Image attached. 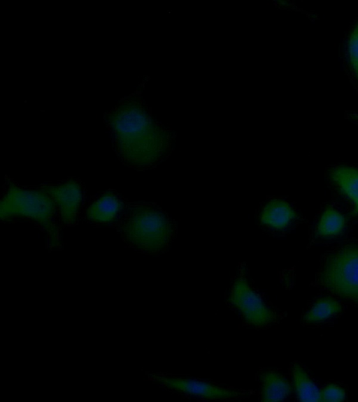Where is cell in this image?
I'll use <instances>...</instances> for the list:
<instances>
[{"mask_svg":"<svg viewBox=\"0 0 358 402\" xmlns=\"http://www.w3.org/2000/svg\"><path fill=\"white\" fill-rule=\"evenodd\" d=\"M115 228L127 246L151 255L166 251L177 232L176 223L164 210L145 202L125 204Z\"/></svg>","mask_w":358,"mask_h":402,"instance_id":"cell-2","label":"cell"},{"mask_svg":"<svg viewBox=\"0 0 358 402\" xmlns=\"http://www.w3.org/2000/svg\"><path fill=\"white\" fill-rule=\"evenodd\" d=\"M331 181L354 203L358 214V170L346 165H336L329 172Z\"/></svg>","mask_w":358,"mask_h":402,"instance_id":"cell-12","label":"cell"},{"mask_svg":"<svg viewBox=\"0 0 358 402\" xmlns=\"http://www.w3.org/2000/svg\"><path fill=\"white\" fill-rule=\"evenodd\" d=\"M149 378L169 391L199 399L234 400L255 394L253 390L221 385L208 379L167 373H152L149 375Z\"/></svg>","mask_w":358,"mask_h":402,"instance_id":"cell-6","label":"cell"},{"mask_svg":"<svg viewBox=\"0 0 358 402\" xmlns=\"http://www.w3.org/2000/svg\"><path fill=\"white\" fill-rule=\"evenodd\" d=\"M343 70L358 97V15L349 22L339 48Z\"/></svg>","mask_w":358,"mask_h":402,"instance_id":"cell-8","label":"cell"},{"mask_svg":"<svg viewBox=\"0 0 358 402\" xmlns=\"http://www.w3.org/2000/svg\"><path fill=\"white\" fill-rule=\"evenodd\" d=\"M315 283L358 304V245H345L327 254L317 273Z\"/></svg>","mask_w":358,"mask_h":402,"instance_id":"cell-5","label":"cell"},{"mask_svg":"<svg viewBox=\"0 0 358 402\" xmlns=\"http://www.w3.org/2000/svg\"><path fill=\"white\" fill-rule=\"evenodd\" d=\"M124 205L117 192L107 191L90 203L86 211V218L94 224L115 223Z\"/></svg>","mask_w":358,"mask_h":402,"instance_id":"cell-9","label":"cell"},{"mask_svg":"<svg viewBox=\"0 0 358 402\" xmlns=\"http://www.w3.org/2000/svg\"><path fill=\"white\" fill-rule=\"evenodd\" d=\"M295 216L294 211L287 202L272 200L264 207L260 220L266 227L279 230L286 228Z\"/></svg>","mask_w":358,"mask_h":402,"instance_id":"cell-11","label":"cell"},{"mask_svg":"<svg viewBox=\"0 0 358 402\" xmlns=\"http://www.w3.org/2000/svg\"><path fill=\"white\" fill-rule=\"evenodd\" d=\"M259 387V400L278 401L284 400L291 392L292 387L288 380L276 370L260 368L256 373Z\"/></svg>","mask_w":358,"mask_h":402,"instance_id":"cell-10","label":"cell"},{"mask_svg":"<svg viewBox=\"0 0 358 402\" xmlns=\"http://www.w3.org/2000/svg\"><path fill=\"white\" fill-rule=\"evenodd\" d=\"M345 225L343 215L332 208H327L321 216L317 234L321 237H330L339 234Z\"/></svg>","mask_w":358,"mask_h":402,"instance_id":"cell-15","label":"cell"},{"mask_svg":"<svg viewBox=\"0 0 358 402\" xmlns=\"http://www.w3.org/2000/svg\"><path fill=\"white\" fill-rule=\"evenodd\" d=\"M41 186L55 202L62 227L77 224L85 199L82 182L78 179L71 178Z\"/></svg>","mask_w":358,"mask_h":402,"instance_id":"cell-7","label":"cell"},{"mask_svg":"<svg viewBox=\"0 0 358 402\" xmlns=\"http://www.w3.org/2000/svg\"><path fill=\"white\" fill-rule=\"evenodd\" d=\"M345 397V391L334 385H329L320 392V401L338 402L343 401Z\"/></svg>","mask_w":358,"mask_h":402,"instance_id":"cell-16","label":"cell"},{"mask_svg":"<svg viewBox=\"0 0 358 402\" xmlns=\"http://www.w3.org/2000/svg\"><path fill=\"white\" fill-rule=\"evenodd\" d=\"M106 123L114 151L130 168L151 169L162 161L170 150V134L133 102L112 112Z\"/></svg>","mask_w":358,"mask_h":402,"instance_id":"cell-1","label":"cell"},{"mask_svg":"<svg viewBox=\"0 0 358 402\" xmlns=\"http://www.w3.org/2000/svg\"><path fill=\"white\" fill-rule=\"evenodd\" d=\"M5 178L0 203L1 221L28 220L45 235L50 248L61 246L60 231L63 227L57 207L50 195L41 186H22L7 176Z\"/></svg>","mask_w":358,"mask_h":402,"instance_id":"cell-3","label":"cell"},{"mask_svg":"<svg viewBox=\"0 0 358 402\" xmlns=\"http://www.w3.org/2000/svg\"><path fill=\"white\" fill-rule=\"evenodd\" d=\"M225 301L243 325L253 329H267L281 318V313L252 283L244 265L232 278Z\"/></svg>","mask_w":358,"mask_h":402,"instance_id":"cell-4","label":"cell"},{"mask_svg":"<svg viewBox=\"0 0 358 402\" xmlns=\"http://www.w3.org/2000/svg\"><path fill=\"white\" fill-rule=\"evenodd\" d=\"M341 311V304L335 299L325 297L319 299L304 314L303 320L306 323L323 321Z\"/></svg>","mask_w":358,"mask_h":402,"instance_id":"cell-14","label":"cell"},{"mask_svg":"<svg viewBox=\"0 0 358 402\" xmlns=\"http://www.w3.org/2000/svg\"><path fill=\"white\" fill-rule=\"evenodd\" d=\"M290 369L299 400L304 402L320 401V392L300 364L293 363Z\"/></svg>","mask_w":358,"mask_h":402,"instance_id":"cell-13","label":"cell"}]
</instances>
